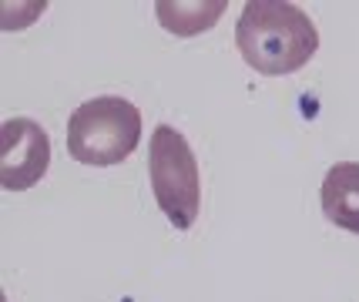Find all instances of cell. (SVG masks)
<instances>
[{"label": "cell", "mask_w": 359, "mask_h": 302, "mask_svg": "<svg viewBox=\"0 0 359 302\" xmlns=\"http://www.w3.org/2000/svg\"><path fill=\"white\" fill-rule=\"evenodd\" d=\"M235 48L252 71L279 78L313 61L319 31L309 14L289 0H249L235 24Z\"/></svg>", "instance_id": "1"}, {"label": "cell", "mask_w": 359, "mask_h": 302, "mask_svg": "<svg viewBox=\"0 0 359 302\" xmlns=\"http://www.w3.org/2000/svg\"><path fill=\"white\" fill-rule=\"evenodd\" d=\"M141 142V111L125 97L84 101L67 121V151L81 165L108 168L135 155Z\"/></svg>", "instance_id": "2"}, {"label": "cell", "mask_w": 359, "mask_h": 302, "mask_svg": "<svg viewBox=\"0 0 359 302\" xmlns=\"http://www.w3.org/2000/svg\"><path fill=\"white\" fill-rule=\"evenodd\" d=\"M148 175L161 215L182 232L191 228L202 208V178H198L195 151L182 131L168 125L155 128L148 144Z\"/></svg>", "instance_id": "3"}, {"label": "cell", "mask_w": 359, "mask_h": 302, "mask_svg": "<svg viewBox=\"0 0 359 302\" xmlns=\"http://www.w3.org/2000/svg\"><path fill=\"white\" fill-rule=\"evenodd\" d=\"M50 168V138L31 118H11L0 128V185L7 191L34 188Z\"/></svg>", "instance_id": "4"}, {"label": "cell", "mask_w": 359, "mask_h": 302, "mask_svg": "<svg viewBox=\"0 0 359 302\" xmlns=\"http://www.w3.org/2000/svg\"><path fill=\"white\" fill-rule=\"evenodd\" d=\"M319 205L336 228L359 235V161H339L329 168L319 188Z\"/></svg>", "instance_id": "5"}, {"label": "cell", "mask_w": 359, "mask_h": 302, "mask_svg": "<svg viewBox=\"0 0 359 302\" xmlns=\"http://www.w3.org/2000/svg\"><path fill=\"white\" fill-rule=\"evenodd\" d=\"M225 0H202V4H178V0H158L155 17L158 24L175 37H195V34L215 27L225 14Z\"/></svg>", "instance_id": "6"}]
</instances>
